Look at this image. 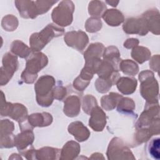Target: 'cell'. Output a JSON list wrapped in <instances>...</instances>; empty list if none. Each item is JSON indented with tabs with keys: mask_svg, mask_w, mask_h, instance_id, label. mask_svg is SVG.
<instances>
[{
	"mask_svg": "<svg viewBox=\"0 0 160 160\" xmlns=\"http://www.w3.org/2000/svg\"><path fill=\"white\" fill-rule=\"evenodd\" d=\"M63 32V29L52 24H48L40 32L32 34L29 40L31 49L35 51L41 50L53 38L61 36Z\"/></svg>",
	"mask_w": 160,
	"mask_h": 160,
	"instance_id": "cell-1",
	"label": "cell"
},
{
	"mask_svg": "<svg viewBox=\"0 0 160 160\" xmlns=\"http://www.w3.org/2000/svg\"><path fill=\"white\" fill-rule=\"evenodd\" d=\"M54 79L50 76L41 77L35 84L37 101L42 106H49L53 101V90Z\"/></svg>",
	"mask_w": 160,
	"mask_h": 160,
	"instance_id": "cell-2",
	"label": "cell"
},
{
	"mask_svg": "<svg viewBox=\"0 0 160 160\" xmlns=\"http://www.w3.org/2000/svg\"><path fill=\"white\" fill-rule=\"evenodd\" d=\"M141 82V93L142 97L151 103L157 101L158 84L154 78V74L149 71H142L139 76Z\"/></svg>",
	"mask_w": 160,
	"mask_h": 160,
	"instance_id": "cell-3",
	"label": "cell"
},
{
	"mask_svg": "<svg viewBox=\"0 0 160 160\" xmlns=\"http://www.w3.org/2000/svg\"><path fill=\"white\" fill-rule=\"evenodd\" d=\"M74 9V7L72 1H61L52 11V19L53 21L59 26H68L72 21Z\"/></svg>",
	"mask_w": 160,
	"mask_h": 160,
	"instance_id": "cell-4",
	"label": "cell"
},
{
	"mask_svg": "<svg viewBox=\"0 0 160 160\" xmlns=\"http://www.w3.org/2000/svg\"><path fill=\"white\" fill-rule=\"evenodd\" d=\"M3 66L1 68V84H6L16 71L18 66L17 58L10 53L4 54L2 58Z\"/></svg>",
	"mask_w": 160,
	"mask_h": 160,
	"instance_id": "cell-5",
	"label": "cell"
},
{
	"mask_svg": "<svg viewBox=\"0 0 160 160\" xmlns=\"http://www.w3.org/2000/svg\"><path fill=\"white\" fill-rule=\"evenodd\" d=\"M47 63L48 58L44 54L41 52L33 54L28 60L26 69L23 72L37 76V72L46 66Z\"/></svg>",
	"mask_w": 160,
	"mask_h": 160,
	"instance_id": "cell-6",
	"label": "cell"
},
{
	"mask_svg": "<svg viewBox=\"0 0 160 160\" xmlns=\"http://www.w3.org/2000/svg\"><path fill=\"white\" fill-rule=\"evenodd\" d=\"M123 29L126 33L139 34L142 36L147 34L148 31L146 21L143 18L128 19L123 25Z\"/></svg>",
	"mask_w": 160,
	"mask_h": 160,
	"instance_id": "cell-7",
	"label": "cell"
},
{
	"mask_svg": "<svg viewBox=\"0 0 160 160\" xmlns=\"http://www.w3.org/2000/svg\"><path fill=\"white\" fill-rule=\"evenodd\" d=\"M64 41L68 46L82 51L88 42V37L82 31H72L66 34Z\"/></svg>",
	"mask_w": 160,
	"mask_h": 160,
	"instance_id": "cell-8",
	"label": "cell"
},
{
	"mask_svg": "<svg viewBox=\"0 0 160 160\" xmlns=\"http://www.w3.org/2000/svg\"><path fill=\"white\" fill-rule=\"evenodd\" d=\"M3 111L4 113L2 116H9L18 122H22L27 116L26 108L20 104L7 103L5 104L4 109H1V112Z\"/></svg>",
	"mask_w": 160,
	"mask_h": 160,
	"instance_id": "cell-9",
	"label": "cell"
},
{
	"mask_svg": "<svg viewBox=\"0 0 160 160\" xmlns=\"http://www.w3.org/2000/svg\"><path fill=\"white\" fill-rule=\"evenodd\" d=\"M91 116L89 122V126L94 131H102L106 122L105 113L99 107L96 106L91 110Z\"/></svg>",
	"mask_w": 160,
	"mask_h": 160,
	"instance_id": "cell-10",
	"label": "cell"
},
{
	"mask_svg": "<svg viewBox=\"0 0 160 160\" xmlns=\"http://www.w3.org/2000/svg\"><path fill=\"white\" fill-rule=\"evenodd\" d=\"M15 4L23 18H34L39 14L35 1H16Z\"/></svg>",
	"mask_w": 160,
	"mask_h": 160,
	"instance_id": "cell-11",
	"label": "cell"
},
{
	"mask_svg": "<svg viewBox=\"0 0 160 160\" xmlns=\"http://www.w3.org/2000/svg\"><path fill=\"white\" fill-rule=\"evenodd\" d=\"M69 133L72 134L75 138L80 142L86 141L89 136V130L81 122L76 121L72 122L68 127Z\"/></svg>",
	"mask_w": 160,
	"mask_h": 160,
	"instance_id": "cell-12",
	"label": "cell"
},
{
	"mask_svg": "<svg viewBox=\"0 0 160 160\" xmlns=\"http://www.w3.org/2000/svg\"><path fill=\"white\" fill-rule=\"evenodd\" d=\"M159 11L156 9L148 11L142 15V18L146 21L148 30L149 29L153 33L157 34H159Z\"/></svg>",
	"mask_w": 160,
	"mask_h": 160,
	"instance_id": "cell-13",
	"label": "cell"
},
{
	"mask_svg": "<svg viewBox=\"0 0 160 160\" xmlns=\"http://www.w3.org/2000/svg\"><path fill=\"white\" fill-rule=\"evenodd\" d=\"M80 110V101L78 97L75 96H69L64 102V112L69 117L77 116Z\"/></svg>",
	"mask_w": 160,
	"mask_h": 160,
	"instance_id": "cell-14",
	"label": "cell"
},
{
	"mask_svg": "<svg viewBox=\"0 0 160 160\" xmlns=\"http://www.w3.org/2000/svg\"><path fill=\"white\" fill-rule=\"evenodd\" d=\"M116 84L119 91L124 94H129L135 91L137 81L134 78L122 77L118 80Z\"/></svg>",
	"mask_w": 160,
	"mask_h": 160,
	"instance_id": "cell-15",
	"label": "cell"
},
{
	"mask_svg": "<svg viewBox=\"0 0 160 160\" xmlns=\"http://www.w3.org/2000/svg\"><path fill=\"white\" fill-rule=\"evenodd\" d=\"M29 122L30 126H49L52 120L50 114L47 112L32 114L29 116Z\"/></svg>",
	"mask_w": 160,
	"mask_h": 160,
	"instance_id": "cell-16",
	"label": "cell"
},
{
	"mask_svg": "<svg viewBox=\"0 0 160 160\" xmlns=\"http://www.w3.org/2000/svg\"><path fill=\"white\" fill-rule=\"evenodd\" d=\"M102 18L109 26H119L124 21L123 15L117 9H108L104 11Z\"/></svg>",
	"mask_w": 160,
	"mask_h": 160,
	"instance_id": "cell-17",
	"label": "cell"
},
{
	"mask_svg": "<svg viewBox=\"0 0 160 160\" xmlns=\"http://www.w3.org/2000/svg\"><path fill=\"white\" fill-rule=\"evenodd\" d=\"M34 139V135L31 131L26 130L18 134L14 138V144L17 146L18 149L22 150L26 148L28 146L31 144Z\"/></svg>",
	"mask_w": 160,
	"mask_h": 160,
	"instance_id": "cell-18",
	"label": "cell"
},
{
	"mask_svg": "<svg viewBox=\"0 0 160 160\" xmlns=\"http://www.w3.org/2000/svg\"><path fill=\"white\" fill-rule=\"evenodd\" d=\"M80 147L79 144L74 141L68 142L63 147L61 151V159L68 158L73 159L79 152Z\"/></svg>",
	"mask_w": 160,
	"mask_h": 160,
	"instance_id": "cell-19",
	"label": "cell"
},
{
	"mask_svg": "<svg viewBox=\"0 0 160 160\" xmlns=\"http://www.w3.org/2000/svg\"><path fill=\"white\" fill-rule=\"evenodd\" d=\"M122 98V96L114 93L111 92L108 96H104L101 99V105L102 108L108 111L114 109L119 100Z\"/></svg>",
	"mask_w": 160,
	"mask_h": 160,
	"instance_id": "cell-20",
	"label": "cell"
},
{
	"mask_svg": "<svg viewBox=\"0 0 160 160\" xmlns=\"http://www.w3.org/2000/svg\"><path fill=\"white\" fill-rule=\"evenodd\" d=\"M104 46L101 43L91 44L84 53V58L86 61L94 58H99L102 55Z\"/></svg>",
	"mask_w": 160,
	"mask_h": 160,
	"instance_id": "cell-21",
	"label": "cell"
},
{
	"mask_svg": "<svg viewBox=\"0 0 160 160\" xmlns=\"http://www.w3.org/2000/svg\"><path fill=\"white\" fill-rule=\"evenodd\" d=\"M131 56L138 62L142 63L150 58L151 52L146 48L138 46L134 48L131 52Z\"/></svg>",
	"mask_w": 160,
	"mask_h": 160,
	"instance_id": "cell-22",
	"label": "cell"
},
{
	"mask_svg": "<svg viewBox=\"0 0 160 160\" xmlns=\"http://www.w3.org/2000/svg\"><path fill=\"white\" fill-rule=\"evenodd\" d=\"M12 52L21 58H26L30 53V49L23 42L19 41H14L11 47Z\"/></svg>",
	"mask_w": 160,
	"mask_h": 160,
	"instance_id": "cell-23",
	"label": "cell"
},
{
	"mask_svg": "<svg viewBox=\"0 0 160 160\" xmlns=\"http://www.w3.org/2000/svg\"><path fill=\"white\" fill-rule=\"evenodd\" d=\"M119 56L120 54L118 49L116 47L111 46L107 48L104 51V58L105 61L109 62L117 68V62L119 61Z\"/></svg>",
	"mask_w": 160,
	"mask_h": 160,
	"instance_id": "cell-24",
	"label": "cell"
},
{
	"mask_svg": "<svg viewBox=\"0 0 160 160\" xmlns=\"http://www.w3.org/2000/svg\"><path fill=\"white\" fill-rule=\"evenodd\" d=\"M119 67L124 74L130 76H134L136 74L139 69L138 65L134 62L129 59L122 61Z\"/></svg>",
	"mask_w": 160,
	"mask_h": 160,
	"instance_id": "cell-25",
	"label": "cell"
},
{
	"mask_svg": "<svg viewBox=\"0 0 160 160\" xmlns=\"http://www.w3.org/2000/svg\"><path fill=\"white\" fill-rule=\"evenodd\" d=\"M106 6L102 2L98 1H92L89 3V13L91 16L99 17L102 15V12H104Z\"/></svg>",
	"mask_w": 160,
	"mask_h": 160,
	"instance_id": "cell-26",
	"label": "cell"
},
{
	"mask_svg": "<svg viewBox=\"0 0 160 160\" xmlns=\"http://www.w3.org/2000/svg\"><path fill=\"white\" fill-rule=\"evenodd\" d=\"M135 108V104L133 101L130 98H123L121 99L118 104V110L119 111H124L125 112L133 111Z\"/></svg>",
	"mask_w": 160,
	"mask_h": 160,
	"instance_id": "cell-27",
	"label": "cell"
},
{
	"mask_svg": "<svg viewBox=\"0 0 160 160\" xmlns=\"http://www.w3.org/2000/svg\"><path fill=\"white\" fill-rule=\"evenodd\" d=\"M113 82L110 79L99 78L96 82V87L100 92H106L111 88Z\"/></svg>",
	"mask_w": 160,
	"mask_h": 160,
	"instance_id": "cell-28",
	"label": "cell"
},
{
	"mask_svg": "<svg viewBox=\"0 0 160 160\" xmlns=\"http://www.w3.org/2000/svg\"><path fill=\"white\" fill-rule=\"evenodd\" d=\"M159 138L152 139L149 144V154L154 159H159Z\"/></svg>",
	"mask_w": 160,
	"mask_h": 160,
	"instance_id": "cell-29",
	"label": "cell"
},
{
	"mask_svg": "<svg viewBox=\"0 0 160 160\" xmlns=\"http://www.w3.org/2000/svg\"><path fill=\"white\" fill-rule=\"evenodd\" d=\"M57 1H35L36 4V7H37V9L38 11V14H43L46 12H47L49 9L54 4L56 3Z\"/></svg>",
	"mask_w": 160,
	"mask_h": 160,
	"instance_id": "cell-30",
	"label": "cell"
},
{
	"mask_svg": "<svg viewBox=\"0 0 160 160\" xmlns=\"http://www.w3.org/2000/svg\"><path fill=\"white\" fill-rule=\"evenodd\" d=\"M86 23L89 24H92V25H86V28L87 29L88 31L92 32H96L99 30V29H101V27H98L96 26H94V24H98L99 23H101V21L98 19H96V18H89L88 19V21L86 22Z\"/></svg>",
	"mask_w": 160,
	"mask_h": 160,
	"instance_id": "cell-31",
	"label": "cell"
},
{
	"mask_svg": "<svg viewBox=\"0 0 160 160\" xmlns=\"http://www.w3.org/2000/svg\"><path fill=\"white\" fill-rule=\"evenodd\" d=\"M66 89L63 87H57L53 90V95H54L55 98L59 99V94H61V98L62 99L64 94L66 95Z\"/></svg>",
	"mask_w": 160,
	"mask_h": 160,
	"instance_id": "cell-32",
	"label": "cell"
},
{
	"mask_svg": "<svg viewBox=\"0 0 160 160\" xmlns=\"http://www.w3.org/2000/svg\"><path fill=\"white\" fill-rule=\"evenodd\" d=\"M138 43H139V41L137 39L131 38V39H127V41L124 42V46L127 48H131L132 47L137 46Z\"/></svg>",
	"mask_w": 160,
	"mask_h": 160,
	"instance_id": "cell-33",
	"label": "cell"
},
{
	"mask_svg": "<svg viewBox=\"0 0 160 160\" xmlns=\"http://www.w3.org/2000/svg\"><path fill=\"white\" fill-rule=\"evenodd\" d=\"M106 2L107 3H108V4H109L111 6H117V4L119 3V1H116V2H115V1H106Z\"/></svg>",
	"mask_w": 160,
	"mask_h": 160,
	"instance_id": "cell-34",
	"label": "cell"
}]
</instances>
